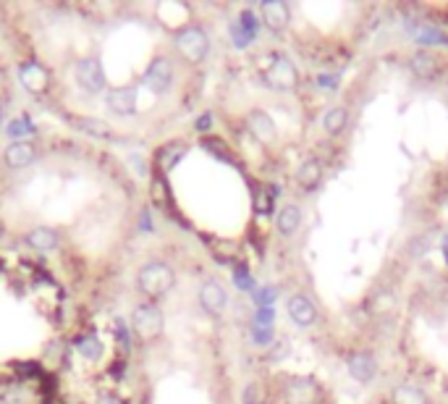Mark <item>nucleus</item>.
Here are the masks:
<instances>
[{
    "label": "nucleus",
    "instance_id": "1",
    "mask_svg": "<svg viewBox=\"0 0 448 404\" xmlns=\"http://www.w3.org/2000/svg\"><path fill=\"white\" fill-rule=\"evenodd\" d=\"M262 79L270 90H294L299 82V74L294 69V63L286 56H270L262 66Z\"/></svg>",
    "mask_w": 448,
    "mask_h": 404
},
{
    "label": "nucleus",
    "instance_id": "2",
    "mask_svg": "<svg viewBox=\"0 0 448 404\" xmlns=\"http://www.w3.org/2000/svg\"><path fill=\"white\" fill-rule=\"evenodd\" d=\"M173 281H176L173 270L163 265V263H149L139 273V286H142V292L147 297H163L165 292H171Z\"/></svg>",
    "mask_w": 448,
    "mask_h": 404
},
{
    "label": "nucleus",
    "instance_id": "3",
    "mask_svg": "<svg viewBox=\"0 0 448 404\" xmlns=\"http://www.w3.org/2000/svg\"><path fill=\"white\" fill-rule=\"evenodd\" d=\"M176 47H179V53L189 63H199L210 50L208 34L199 29V27H186V29H181L176 34Z\"/></svg>",
    "mask_w": 448,
    "mask_h": 404
},
{
    "label": "nucleus",
    "instance_id": "4",
    "mask_svg": "<svg viewBox=\"0 0 448 404\" xmlns=\"http://www.w3.org/2000/svg\"><path fill=\"white\" fill-rule=\"evenodd\" d=\"M132 329H134V333L139 339L152 342V339H158L160 331H163V313H160L155 305H142V307H136L134 315H132Z\"/></svg>",
    "mask_w": 448,
    "mask_h": 404
},
{
    "label": "nucleus",
    "instance_id": "5",
    "mask_svg": "<svg viewBox=\"0 0 448 404\" xmlns=\"http://www.w3.org/2000/svg\"><path fill=\"white\" fill-rule=\"evenodd\" d=\"M199 305L208 310L210 315H221L228 305V294L218 281H208V284L199 289Z\"/></svg>",
    "mask_w": 448,
    "mask_h": 404
},
{
    "label": "nucleus",
    "instance_id": "6",
    "mask_svg": "<svg viewBox=\"0 0 448 404\" xmlns=\"http://www.w3.org/2000/svg\"><path fill=\"white\" fill-rule=\"evenodd\" d=\"M171 79H173V66H171V60L158 58L147 69V74H145V84H147L152 92H165L168 87H171Z\"/></svg>",
    "mask_w": 448,
    "mask_h": 404
},
{
    "label": "nucleus",
    "instance_id": "7",
    "mask_svg": "<svg viewBox=\"0 0 448 404\" xmlns=\"http://www.w3.org/2000/svg\"><path fill=\"white\" fill-rule=\"evenodd\" d=\"M260 11H262V21L268 24L273 32H284L288 27V5L281 3V0H265L262 5H260Z\"/></svg>",
    "mask_w": 448,
    "mask_h": 404
},
{
    "label": "nucleus",
    "instance_id": "8",
    "mask_svg": "<svg viewBox=\"0 0 448 404\" xmlns=\"http://www.w3.org/2000/svg\"><path fill=\"white\" fill-rule=\"evenodd\" d=\"M76 79H79V84L87 92L103 90V82H105L103 69H100L97 60H82V63L76 66Z\"/></svg>",
    "mask_w": 448,
    "mask_h": 404
},
{
    "label": "nucleus",
    "instance_id": "9",
    "mask_svg": "<svg viewBox=\"0 0 448 404\" xmlns=\"http://www.w3.org/2000/svg\"><path fill=\"white\" fill-rule=\"evenodd\" d=\"M288 315H291V320L297 323V326H312L317 313H314V305L304 294H294L291 300H288Z\"/></svg>",
    "mask_w": 448,
    "mask_h": 404
},
{
    "label": "nucleus",
    "instance_id": "10",
    "mask_svg": "<svg viewBox=\"0 0 448 404\" xmlns=\"http://www.w3.org/2000/svg\"><path fill=\"white\" fill-rule=\"evenodd\" d=\"M247 126L260 142H270L275 139V121L270 119L265 110H252L249 119H247Z\"/></svg>",
    "mask_w": 448,
    "mask_h": 404
},
{
    "label": "nucleus",
    "instance_id": "11",
    "mask_svg": "<svg viewBox=\"0 0 448 404\" xmlns=\"http://www.w3.org/2000/svg\"><path fill=\"white\" fill-rule=\"evenodd\" d=\"M349 373L354 381L359 383H370L375 378V359L373 355H367V352H357V355H351L349 359Z\"/></svg>",
    "mask_w": 448,
    "mask_h": 404
},
{
    "label": "nucleus",
    "instance_id": "12",
    "mask_svg": "<svg viewBox=\"0 0 448 404\" xmlns=\"http://www.w3.org/2000/svg\"><path fill=\"white\" fill-rule=\"evenodd\" d=\"M108 105L116 113H132L136 108V90L134 87H116L108 95Z\"/></svg>",
    "mask_w": 448,
    "mask_h": 404
},
{
    "label": "nucleus",
    "instance_id": "13",
    "mask_svg": "<svg viewBox=\"0 0 448 404\" xmlns=\"http://www.w3.org/2000/svg\"><path fill=\"white\" fill-rule=\"evenodd\" d=\"M18 79H21V84L32 92L45 90V84H47V74L37 66V63H24V66L18 69Z\"/></svg>",
    "mask_w": 448,
    "mask_h": 404
},
{
    "label": "nucleus",
    "instance_id": "14",
    "mask_svg": "<svg viewBox=\"0 0 448 404\" xmlns=\"http://www.w3.org/2000/svg\"><path fill=\"white\" fill-rule=\"evenodd\" d=\"M320 179H323V165H320V161L310 158V161H304V163L299 165L297 181L304 189H314L320 184Z\"/></svg>",
    "mask_w": 448,
    "mask_h": 404
},
{
    "label": "nucleus",
    "instance_id": "15",
    "mask_svg": "<svg viewBox=\"0 0 448 404\" xmlns=\"http://www.w3.org/2000/svg\"><path fill=\"white\" fill-rule=\"evenodd\" d=\"M34 161V147L27 145V142H14L8 150H5V163L11 168H24Z\"/></svg>",
    "mask_w": 448,
    "mask_h": 404
},
{
    "label": "nucleus",
    "instance_id": "16",
    "mask_svg": "<svg viewBox=\"0 0 448 404\" xmlns=\"http://www.w3.org/2000/svg\"><path fill=\"white\" fill-rule=\"evenodd\" d=\"M409 66H412V71L422 79H430L435 76V69H438V58H435L433 53H427V50H417L412 60H409Z\"/></svg>",
    "mask_w": 448,
    "mask_h": 404
},
{
    "label": "nucleus",
    "instance_id": "17",
    "mask_svg": "<svg viewBox=\"0 0 448 404\" xmlns=\"http://www.w3.org/2000/svg\"><path fill=\"white\" fill-rule=\"evenodd\" d=\"M278 231L284 234V237H291L294 231H297L299 226H301V213H299L297 205H286V208H281V213H278Z\"/></svg>",
    "mask_w": 448,
    "mask_h": 404
},
{
    "label": "nucleus",
    "instance_id": "18",
    "mask_svg": "<svg viewBox=\"0 0 448 404\" xmlns=\"http://www.w3.org/2000/svg\"><path fill=\"white\" fill-rule=\"evenodd\" d=\"M314 396H317V389H314V383L310 381H291V386H288V399L294 404H301V402H314Z\"/></svg>",
    "mask_w": 448,
    "mask_h": 404
},
{
    "label": "nucleus",
    "instance_id": "19",
    "mask_svg": "<svg viewBox=\"0 0 448 404\" xmlns=\"http://www.w3.org/2000/svg\"><path fill=\"white\" fill-rule=\"evenodd\" d=\"M346 121H349L346 108H344V105H336V108H330L328 113L323 116V126H325V132H328V134H338V132H344Z\"/></svg>",
    "mask_w": 448,
    "mask_h": 404
},
{
    "label": "nucleus",
    "instance_id": "20",
    "mask_svg": "<svg viewBox=\"0 0 448 404\" xmlns=\"http://www.w3.org/2000/svg\"><path fill=\"white\" fill-rule=\"evenodd\" d=\"M76 352L84 359L95 362V359L103 357V339H97V336H82V339L76 342Z\"/></svg>",
    "mask_w": 448,
    "mask_h": 404
},
{
    "label": "nucleus",
    "instance_id": "21",
    "mask_svg": "<svg viewBox=\"0 0 448 404\" xmlns=\"http://www.w3.org/2000/svg\"><path fill=\"white\" fill-rule=\"evenodd\" d=\"M393 402L396 404H427L425 391L414 389V386H399L393 391Z\"/></svg>",
    "mask_w": 448,
    "mask_h": 404
},
{
    "label": "nucleus",
    "instance_id": "22",
    "mask_svg": "<svg viewBox=\"0 0 448 404\" xmlns=\"http://www.w3.org/2000/svg\"><path fill=\"white\" fill-rule=\"evenodd\" d=\"M32 247L34 250H40V252H47V250H53L55 244H58V234H53V231H47V228H40V231H34L29 237Z\"/></svg>",
    "mask_w": 448,
    "mask_h": 404
},
{
    "label": "nucleus",
    "instance_id": "23",
    "mask_svg": "<svg viewBox=\"0 0 448 404\" xmlns=\"http://www.w3.org/2000/svg\"><path fill=\"white\" fill-rule=\"evenodd\" d=\"M244 404H265V386L262 383H249L244 391Z\"/></svg>",
    "mask_w": 448,
    "mask_h": 404
},
{
    "label": "nucleus",
    "instance_id": "24",
    "mask_svg": "<svg viewBox=\"0 0 448 404\" xmlns=\"http://www.w3.org/2000/svg\"><path fill=\"white\" fill-rule=\"evenodd\" d=\"M8 134L14 136H29V134H34V126L29 123V119H16V121H11L8 123Z\"/></svg>",
    "mask_w": 448,
    "mask_h": 404
},
{
    "label": "nucleus",
    "instance_id": "25",
    "mask_svg": "<svg viewBox=\"0 0 448 404\" xmlns=\"http://www.w3.org/2000/svg\"><path fill=\"white\" fill-rule=\"evenodd\" d=\"M273 302H275V289H273V286H262V289L254 292V305H257V310H260V307H270Z\"/></svg>",
    "mask_w": 448,
    "mask_h": 404
},
{
    "label": "nucleus",
    "instance_id": "26",
    "mask_svg": "<svg viewBox=\"0 0 448 404\" xmlns=\"http://www.w3.org/2000/svg\"><path fill=\"white\" fill-rule=\"evenodd\" d=\"M239 24H241V29L247 32L252 40L257 37V32H260V21H257V16H254L252 11H244L239 19Z\"/></svg>",
    "mask_w": 448,
    "mask_h": 404
},
{
    "label": "nucleus",
    "instance_id": "27",
    "mask_svg": "<svg viewBox=\"0 0 448 404\" xmlns=\"http://www.w3.org/2000/svg\"><path fill=\"white\" fill-rule=\"evenodd\" d=\"M417 40L422 43V45H435V43H443L446 37H443L438 29H433V27H427V29L417 32Z\"/></svg>",
    "mask_w": 448,
    "mask_h": 404
},
{
    "label": "nucleus",
    "instance_id": "28",
    "mask_svg": "<svg viewBox=\"0 0 448 404\" xmlns=\"http://www.w3.org/2000/svg\"><path fill=\"white\" fill-rule=\"evenodd\" d=\"M288 349H291L288 339H281V342H275L273 349L268 352V359H270V362H278V359H284L286 355H288Z\"/></svg>",
    "mask_w": 448,
    "mask_h": 404
},
{
    "label": "nucleus",
    "instance_id": "29",
    "mask_svg": "<svg viewBox=\"0 0 448 404\" xmlns=\"http://www.w3.org/2000/svg\"><path fill=\"white\" fill-rule=\"evenodd\" d=\"M254 205H257V210H260L262 215H270V213H273V195H270V192H257Z\"/></svg>",
    "mask_w": 448,
    "mask_h": 404
},
{
    "label": "nucleus",
    "instance_id": "30",
    "mask_svg": "<svg viewBox=\"0 0 448 404\" xmlns=\"http://www.w3.org/2000/svg\"><path fill=\"white\" fill-rule=\"evenodd\" d=\"M181 155H184V147H168V152H163V158H160V163H163L165 171L176 163Z\"/></svg>",
    "mask_w": 448,
    "mask_h": 404
},
{
    "label": "nucleus",
    "instance_id": "31",
    "mask_svg": "<svg viewBox=\"0 0 448 404\" xmlns=\"http://www.w3.org/2000/svg\"><path fill=\"white\" fill-rule=\"evenodd\" d=\"M252 342L254 344H270V342H273V331L270 329H260V326H257V329L252 331Z\"/></svg>",
    "mask_w": 448,
    "mask_h": 404
},
{
    "label": "nucleus",
    "instance_id": "32",
    "mask_svg": "<svg viewBox=\"0 0 448 404\" xmlns=\"http://www.w3.org/2000/svg\"><path fill=\"white\" fill-rule=\"evenodd\" d=\"M231 34H234V43H236V47H247V43L252 40V37H249L247 32L241 29V24H239V21H236V24L231 27Z\"/></svg>",
    "mask_w": 448,
    "mask_h": 404
},
{
    "label": "nucleus",
    "instance_id": "33",
    "mask_svg": "<svg viewBox=\"0 0 448 404\" xmlns=\"http://www.w3.org/2000/svg\"><path fill=\"white\" fill-rule=\"evenodd\" d=\"M234 284L239 286V289H252V276L247 273V268L241 265V268H236V276H234Z\"/></svg>",
    "mask_w": 448,
    "mask_h": 404
},
{
    "label": "nucleus",
    "instance_id": "34",
    "mask_svg": "<svg viewBox=\"0 0 448 404\" xmlns=\"http://www.w3.org/2000/svg\"><path fill=\"white\" fill-rule=\"evenodd\" d=\"M270 323H273V310L270 307H260L257 310V326L260 329H270Z\"/></svg>",
    "mask_w": 448,
    "mask_h": 404
},
{
    "label": "nucleus",
    "instance_id": "35",
    "mask_svg": "<svg viewBox=\"0 0 448 404\" xmlns=\"http://www.w3.org/2000/svg\"><path fill=\"white\" fill-rule=\"evenodd\" d=\"M317 84H320V87H325V90H336V84H338V76L320 74V76H317Z\"/></svg>",
    "mask_w": 448,
    "mask_h": 404
},
{
    "label": "nucleus",
    "instance_id": "36",
    "mask_svg": "<svg viewBox=\"0 0 448 404\" xmlns=\"http://www.w3.org/2000/svg\"><path fill=\"white\" fill-rule=\"evenodd\" d=\"M208 126H210V116H202V119L197 121V129L199 132H208Z\"/></svg>",
    "mask_w": 448,
    "mask_h": 404
},
{
    "label": "nucleus",
    "instance_id": "37",
    "mask_svg": "<svg viewBox=\"0 0 448 404\" xmlns=\"http://www.w3.org/2000/svg\"><path fill=\"white\" fill-rule=\"evenodd\" d=\"M443 257H446V263H448V239L443 241Z\"/></svg>",
    "mask_w": 448,
    "mask_h": 404
},
{
    "label": "nucleus",
    "instance_id": "38",
    "mask_svg": "<svg viewBox=\"0 0 448 404\" xmlns=\"http://www.w3.org/2000/svg\"><path fill=\"white\" fill-rule=\"evenodd\" d=\"M0 119H3V108H0Z\"/></svg>",
    "mask_w": 448,
    "mask_h": 404
}]
</instances>
